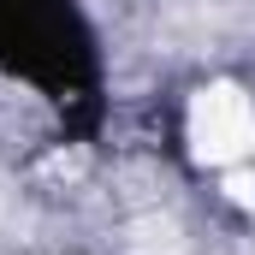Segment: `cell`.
Instances as JSON below:
<instances>
[{
	"label": "cell",
	"mask_w": 255,
	"mask_h": 255,
	"mask_svg": "<svg viewBox=\"0 0 255 255\" xmlns=\"http://www.w3.org/2000/svg\"><path fill=\"white\" fill-rule=\"evenodd\" d=\"M238 0H172V12L178 18H196V24H214V18H226Z\"/></svg>",
	"instance_id": "7a4b0ae2"
},
{
	"label": "cell",
	"mask_w": 255,
	"mask_h": 255,
	"mask_svg": "<svg viewBox=\"0 0 255 255\" xmlns=\"http://www.w3.org/2000/svg\"><path fill=\"white\" fill-rule=\"evenodd\" d=\"M190 154L202 166H232L255 154V107L238 83H208L190 101Z\"/></svg>",
	"instance_id": "6da1fadb"
},
{
	"label": "cell",
	"mask_w": 255,
	"mask_h": 255,
	"mask_svg": "<svg viewBox=\"0 0 255 255\" xmlns=\"http://www.w3.org/2000/svg\"><path fill=\"white\" fill-rule=\"evenodd\" d=\"M226 196H232L238 208H255V166H238V172L226 178Z\"/></svg>",
	"instance_id": "3957f363"
}]
</instances>
